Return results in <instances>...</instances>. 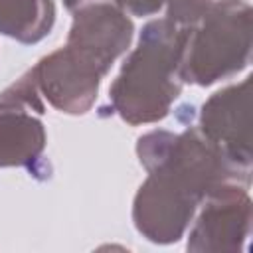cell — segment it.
<instances>
[{"label":"cell","mask_w":253,"mask_h":253,"mask_svg":"<svg viewBox=\"0 0 253 253\" xmlns=\"http://www.w3.org/2000/svg\"><path fill=\"white\" fill-rule=\"evenodd\" d=\"M239 225L249 227V200L239 188L217 186L211 192V202L202 213L190 249H235L239 243Z\"/></svg>","instance_id":"cell-5"},{"label":"cell","mask_w":253,"mask_h":253,"mask_svg":"<svg viewBox=\"0 0 253 253\" xmlns=\"http://www.w3.org/2000/svg\"><path fill=\"white\" fill-rule=\"evenodd\" d=\"M168 2H170L168 20L174 22L176 26L194 24L196 20L202 18L208 6V0H168Z\"/></svg>","instance_id":"cell-8"},{"label":"cell","mask_w":253,"mask_h":253,"mask_svg":"<svg viewBox=\"0 0 253 253\" xmlns=\"http://www.w3.org/2000/svg\"><path fill=\"white\" fill-rule=\"evenodd\" d=\"M115 4L130 10L132 14H138V16H144V14H152L160 8L162 0H115Z\"/></svg>","instance_id":"cell-9"},{"label":"cell","mask_w":253,"mask_h":253,"mask_svg":"<svg viewBox=\"0 0 253 253\" xmlns=\"http://www.w3.org/2000/svg\"><path fill=\"white\" fill-rule=\"evenodd\" d=\"M140 160L150 178L136 196L134 219L148 239L160 243L182 235L198 200L215 188L217 172L229 164L221 150L213 152V144L196 132H152L140 138Z\"/></svg>","instance_id":"cell-1"},{"label":"cell","mask_w":253,"mask_h":253,"mask_svg":"<svg viewBox=\"0 0 253 253\" xmlns=\"http://www.w3.org/2000/svg\"><path fill=\"white\" fill-rule=\"evenodd\" d=\"M188 32L170 20L150 22L138 49L125 63L111 95L117 111L128 123L162 119L180 91V71Z\"/></svg>","instance_id":"cell-2"},{"label":"cell","mask_w":253,"mask_h":253,"mask_svg":"<svg viewBox=\"0 0 253 253\" xmlns=\"http://www.w3.org/2000/svg\"><path fill=\"white\" fill-rule=\"evenodd\" d=\"M43 146L42 125L16 111L12 103L2 97L0 105V164H24L34 158Z\"/></svg>","instance_id":"cell-6"},{"label":"cell","mask_w":253,"mask_h":253,"mask_svg":"<svg viewBox=\"0 0 253 253\" xmlns=\"http://www.w3.org/2000/svg\"><path fill=\"white\" fill-rule=\"evenodd\" d=\"M53 22L49 0H0V32L20 42H38Z\"/></svg>","instance_id":"cell-7"},{"label":"cell","mask_w":253,"mask_h":253,"mask_svg":"<svg viewBox=\"0 0 253 253\" xmlns=\"http://www.w3.org/2000/svg\"><path fill=\"white\" fill-rule=\"evenodd\" d=\"M249 81L239 87L215 93L208 105H204L202 126L208 140L225 154L229 162L239 168V160L249 168V113L247 105L237 111V105L249 95Z\"/></svg>","instance_id":"cell-4"},{"label":"cell","mask_w":253,"mask_h":253,"mask_svg":"<svg viewBox=\"0 0 253 253\" xmlns=\"http://www.w3.org/2000/svg\"><path fill=\"white\" fill-rule=\"evenodd\" d=\"M249 53V8L237 0L213 6L180 63V77L210 85L243 67Z\"/></svg>","instance_id":"cell-3"}]
</instances>
